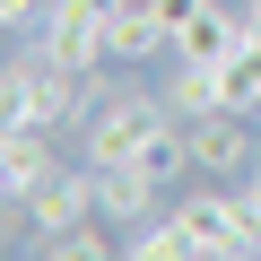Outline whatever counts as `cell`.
<instances>
[{
    "label": "cell",
    "instance_id": "cell-5",
    "mask_svg": "<svg viewBox=\"0 0 261 261\" xmlns=\"http://www.w3.org/2000/svg\"><path fill=\"white\" fill-rule=\"evenodd\" d=\"M235 44H244V9H218V0H200V9L174 27L166 61H200V70H226V61H235Z\"/></svg>",
    "mask_w": 261,
    "mask_h": 261
},
{
    "label": "cell",
    "instance_id": "cell-4",
    "mask_svg": "<svg viewBox=\"0 0 261 261\" xmlns=\"http://www.w3.org/2000/svg\"><path fill=\"white\" fill-rule=\"evenodd\" d=\"M183 209L209 226L218 252H261V192H252V183H218V192H200V200H183Z\"/></svg>",
    "mask_w": 261,
    "mask_h": 261
},
{
    "label": "cell",
    "instance_id": "cell-6",
    "mask_svg": "<svg viewBox=\"0 0 261 261\" xmlns=\"http://www.w3.org/2000/svg\"><path fill=\"white\" fill-rule=\"evenodd\" d=\"M130 252H140V261H209L218 244H209V226L192 209H166V218H140V226H130Z\"/></svg>",
    "mask_w": 261,
    "mask_h": 261
},
{
    "label": "cell",
    "instance_id": "cell-10",
    "mask_svg": "<svg viewBox=\"0 0 261 261\" xmlns=\"http://www.w3.org/2000/svg\"><path fill=\"white\" fill-rule=\"evenodd\" d=\"M130 166H140V174H148V183L166 192V183H174V174L192 166V130H183V113H166V122L148 130V140H140V157H130Z\"/></svg>",
    "mask_w": 261,
    "mask_h": 261
},
{
    "label": "cell",
    "instance_id": "cell-3",
    "mask_svg": "<svg viewBox=\"0 0 261 261\" xmlns=\"http://www.w3.org/2000/svg\"><path fill=\"white\" fill-rule=\"evenodd\" d=\"M79 218H105V209H96V166H79V174H44V183L27 192V235H35V244L70 235Z\"/></svg>",
    "mask_w": 261,
    "mask_h": 261
},
{
    "label": "cell",
    "instance_id": "cell-9",
    "mask_svg": "<svg viewBox=\"0 0 261 261\" xmlns=\"http://www.w3.org/2000/svg\"><path fill=\"white\" fill-rule=\"evenodd\" d=\"M96 209L122 218V226H140V218H157V183L140 166H96Z\"/></svg>",
    "mask_w": 261,
    "mask_h": 261
},
{
    "label": "cell",
    "instance_id": "cell-12",
    "mask_svg": "<svg viewBox=\"0 0 261 261\" xmlns=\"http://www.w3.org/2000/svg\"><path fill=\"white\" fill-rule=\"evenodd\" d=\"M44 252H61V261H105V218H79L70 235H53Z\"/></svg>",
    "mask_w": 261,
    "mask_h": 261
},
{
    "label": "cell",
    "instance_id": "cell-1",
    "mask_svg": "<svg viewBox=\"0 0 261 261\" xmlns=\"http://www.w3.org/2000/svg\"><path fill=\"white\" fill-rule=\"evenodd\" d=\"M166 113H174L166 96H105V105L79 122V130H87V166H130V157H140V140H148Z\"/></svg>",
    "mask_w": 261,
    "mask_h": 261
},
{
    "label": "cell",
    "instance_id": "cell-8",
    "mask_svg": "<svg viewBox=\"0 0 261 261\" xmlns=\"http://www.w3.org/2000/svg\"><path fill=\"white\" fill-rule=\"evenodd\" d=\"M105 53H113V61H148V53H166L157 0H113V9H105Z\"/></svg>",
    "mask_w": 261,
    "mask_h": 261
},
{
    "label": "cell",
    "instance_id": "cell-2",
    "mask_svg": "<svg viewBox=\"0 0 261 261\" xmlns=\"http://www.w3.org/2000/svg\"><path fill=\"white\" fill-rule=\"evenodd\" d=\"M183 130H192V166H200L209 183H244V174L261 166V148H252V130H244V113H235V105L192 113Z\"/></svg>",
    "mask_w": 261,
    "mask_h": 261
},
{
    "label": "cell",
    "instance_id": "cell-11",
    "mask_svg": "<svg viewBox=\"0 0 261 261\" xmlns=\"http://www.w3.org/2000/svg\"><path fill=\"white\" fill-rule=\"evenodd\" d=\"M166 105L192 122V113H218L226 105V79L218 70H200V61H174V79H166Z\"/></svg>",
    "mask_w": 261,
    "mask_h": 261
},
{
    "label": "cell",
    "instance_id": "cell-13",
    "mask_svg": "<svg viewBox=\"0 0 261 261\" xmlns=\"http://www.w3.org/2000/svg\"><path fill=\"white\" fill-rule=\"evenodd\" d=\"M35 18H44V0H0V35H27Z\"/></svg>",
    "mask_w": 261,
    "mask_h": 261
},
{
    "label": "cell",
    "instance_id": "cell-7",
    "mask_svg": "<svg viewBox=\"0 0 261 261\" xmlns=\"http://www.w3.org/2000/svg\"><path fill=\"white\" fill-rule=\"evenodd\" d=\"M44 174H53V130L44 122H9V130H0V192L27 200Z\"/></svg>",
    "mask_w": 261,
    "mask_h": 261
},
{
    "label": "cell",
    "instance_id": "cell-14",
    "mask_svg": "<svg viewBox=\"0 0 261 261\" xmlns=\"http://www.w3.org/2000/svg\"><path fill=\"white\" fill-rule=\"evenodd\" d=\"M244 183H252V192H261V166H252V174H244Z\"/></svg>",
    "mask_w": 261,
    "mask_h": 261
}]
</instances>
